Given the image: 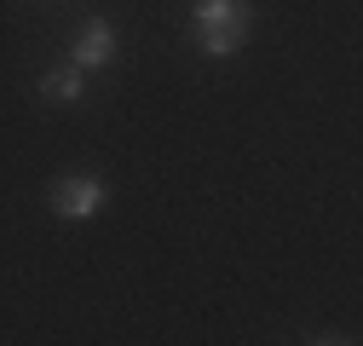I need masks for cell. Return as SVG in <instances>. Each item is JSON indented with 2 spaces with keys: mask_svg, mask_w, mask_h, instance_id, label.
I'll use <instances>...</instances> for the list:
<instances>
[{
  "mask_svg": "<svg viewBox=\"0 0 363 346\" xmlns=\"http://www.w3.org/2000/svg\"><path fill=\"white\" fill-rule=\"evenodd\" d=\"M196 29H219V23H248V6L242 0H196L191 6Z\"/></svg>",
  "mask_w": 363,
  "mask_h": 346,
  "instance_id": "obj_4",
  "label": "cell"
},
{
  "mask_svg": "<svg viewBox=\"0 0 363 346\" xmlns=\"http://www.w3.org/2000/svg\"><path fill=\"white\" fill-rule=\"evenodd\" d=\"M196 40H202V52H208V58H225V52H237L242 40H248V23H219V29H196Z\"/></svg>",
  "mask_w": 363,
  "mask_h": 346,
  "instance_id": "obj_5",
  "label": "cell"
},
{
  "mask_svg": "<svg viewBox=\"0 0 363 346\" xmlns=\"http://www.w3.org/2000/svg\"><path fill=\"white\" fill-rule=\"evenodd\" d=\"M81 93H86V81H81V69H75V64H64V69H47V75H40V99L81 104Z\"/></svg>",
  "mask_w": 363,
  "mask_h": 346,
  "instance_id": "obj_3",
  "label": "cell"
},
{
  "mask_svg": "<svg viewBox=\"0 0 363 346\" xmlns=\"http://www.w3.org/2000/svg\"><path fill=\"white\" fill-rule=\"evenodd\" d=\"M69 58H75V69H104V64L116 58V29H110V23H86Z\"/></svg>",
  "mask_w": 363,
  "mask_h": 346,
  "instance_id": "obj_2",
  "label": "cell"
},
{
  "mask_svg": "<svg viewBox=\"0 0 363 346\" xmlns=\"http://www.w3.org/2000/svg\"><path fill=\"white\" fill-rule=\"evenodd\" d=\"M47 202H52V213H64V220H93V213L110 202V191H104V179H93V173H75V179H58L47 191Z\"/></svg>",
  "mask_w": 363,
  "mask_h": 346,
  "instance_id": "obj_1",
  "label": "cell"
}]
</instances>
